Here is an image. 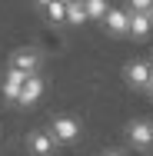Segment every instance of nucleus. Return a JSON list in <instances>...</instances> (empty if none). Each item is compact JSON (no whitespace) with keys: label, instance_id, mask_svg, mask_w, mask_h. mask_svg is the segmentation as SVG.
Masks as SVG:
<instances>
[{"label":"nucleus","instance_id":"f257e3e1","mask_svg":"<svg viewBox=\"0 0 153 156\" xmlns=\"http://www.w3.org/2000/svg\"><path fill=\"white\" fill-rule=\"evenodd\" d=\"M47 129L53 133V140H57L60 146H73V143H80V136H83V123H80L77 116H70V113H57Z\"/></svg>","mask_w":153,"mask_h":156},{"label":"nucleus","instance_id":"f03ea898","mask_svg":"<svg viewBox=\"0 0 153 156\" xmlns=\"http://www.w3.org/2000/svg\"><path fill=\"white\" fill-rule=\"evenodd\" d=\"M123 83H126L130 90H143V93H147V87L153 83V63L143 60V57L126 60V66H123Z\"/></svg>","mask_w":153,"mask_h":156},{"label":"nucleus","instance_id":"7ed1b4c3","mask_svg":"<svg viewBox=\"0 0 153 156\" xmlns=\"http://www.w3.org/2000/svg\"><path fill=\"white\" fill-rule=\"evenodd\" d=\"M7 66L24 70V73H40L43 70V50L40 47H17V50H10Z\"/></svg>","mask_w":153,"mask_h":156},{"label":"nucleus","instance_id":"20e7f679","mask_svg":"<svg viewBox=\"0 0 153 156\" xmlns=\"http://www.w3.org/2000/svg\"><path fill=\"white\" fill-rule=\"evenodd\" d=\"M24 146H27V156H53L60 143L53 140V133L47 126H33L27 133V140H24Z\"/></svg>","mask_w":153,"mask_h":156},{"label":"nucleus","instance_id":"39448f33","mask_svg":"<svg viewBox=\"0 0 153 156\" xmlns=\"http://www.w3.org/2000/svg\"><path fill=\"white\" fill-rule=\"evenodd\" d=\"M43 93H47V80H43L40 73H30V76L24 80L20 96H17V106H20V110H33V106L43 100Z\"/></svg>","mask_w":153,"mask_h":156},{"label":"nucleus","instance_id":"423d86ee","mask_svg":"<svg viewBox=\"0 0 153 156\" xmlns=\"http://www.w3.org/2000/svg\"><path fill=\"white\" fill-rule=\"evenodd\" d=\"M123 133H126V143L133 150H150L153 146V123L150 120H130Z\"/></svg>","mask_w":153,"mask_h":156},{"label":"nucleus","instance_id":"0eeeda50","mask_svg":"<svg viewBox=\"0 0 153 156\" xmlns=\"http://www.w3.org/2000/svg\"><path fill=\"white\" fill-rule=\"evenodd\" d=\"M27 76H30V73L7 66L3 76H0V96H3L7 103H17V96H20V90H24V80H27Z\"/></svg>","mask_w":153,"mask_h":156},{"label":"nucleus","instance_id":"6e6552de","mask_svg":"<svg viewBox=\"0 0 153 156\" xmlns=\"http://www.w3.org/2000/svg\"><path fill=\"white\" fill-rule=\"evenodd\" d=\"M100 23H103V30L110 37H126V30H130V10L126 7H110Z\"/></svg>","mask_w":153,"mask_h":156},{"label":"nucleus","instance_id":"1a4fd4ad","mask_svg":"<svg viewBox=\"0 0 153 156\" xmlns=\"http://www.w3.org/2000/svg\"><path fill=\"white\" fill-rule=\"evenodd\" d=\"M150 33H153V17L150 13H130V30H126L130 40H147Z\"/></svg>","mask_w":153,"mask_h":156},{"label":"nucleus","instance_id":"9d476101","mask_svg":"<svg viewBox=\"0 0 153 156\" xmlns=\"http://www.w3.org/2000/svg\"><path fill=\"white\" fill-rule=\"evenodd\" d=\"M40 13H43V20H47V23H53V27H63V23H67V3H60V0L47 3Z\"/></svg>","mask_w":153,"mask_h":156},{"label":"nucleus","instance_id":"9b49d317","mask_svg":"<svg viewBox=\"0 0 153 156\" xmlns=\"http://www.w3.org/2000/svg\"><path fill=\"white\" fill-rule=\"evenodd\" d=\"M90 17H87V7L83 3H67V27H87Z\"/></svg>","mask_w":153,"mask_h":156},{"label":"nucleus","instance_id":"f8f14e48","mask_svg":"<svg viewBox=\"0 0 153 156\" xmlns=\"http://www.w3.org/2000/svg\"><path fill=\"white\" fill-rule=\"evenodd\" d=\"M83 7H87V17H90V20H103L113 3H110V0H87Z\"/></svg>","mask_w":153,"mask_h":156},{"label":"nucleus","instance_id":"ddd939ff","mask_svg":"<svg viewBox=\"0 0 153 156\" xmlns=\"http://www.w3.org/2000/svg\"><path fill=\"white\" fill-rule=\"evenodd\" d=\"M150 3L153 0H126V10L130 13H150Z\"/></svg>","mask_w":153,"mask_h":156},{"label":"nucleus","instance_id":"4468645a","mask_svg":"<svg viewBox=\"0 0 153 156\" xmlns=\"http://www.w3.org/2000/svg\"><path fill=\"white\" fill-rule=\"evenodd\" d=\"M100 156H126V153H123V150H103Z\"/></svg>","mask_w":153,"mask_h":156},{"label":"nucleus","instance_id":"2eb2a0df","mask_svg":"<svg viewBox=\"0 0 153 156\" xmlns=\"http://www.w3.org/2000/svg\"><path fill=\"white\" fill-rule=\"evenodd\" d=\"M47 3H53V0H33V7H37V10H43Z\"/></svg>","mask_w":153,"mask_h":156},{"label":"nucleus","instance_id":"dca6fc26","mask_svg":"<svg viewBox=\"0 0 153 156\" xmlns=\"http://www.w3.org/2000/svg\"><path fill=\"white\" fill-rule=\"evenodd\" d=\"M147 96H150V100H153V83H150V87H147Z\"/></svg>","mask_w":153,"mask_h":156},{"label":"nucleus","instance_id":"f3484780","mask_svg":"<svg viewBox=\"0 0 153 156\" xmlns=\"http://www.w3.org/2000/svg\"><path fill=\"white\" fill-rule=\"evenodd\" d=\"M60 3H73V0H60Z\"/></svg>","mask_w":153,"mask_h":156},{"label":"nucleus","instance_id":"a211bd4d","mask_svg":"<svg viewBox=\"0 0 153 156\" xmlns=\"http://www.w3.org/2000/svg\"><path fill=\"white\" fill-rule=\"evenodd\" d=\"M150 17H153V3H150Z\"/></svg>","mask_w":153,"mask_h":156},{"label":"nucleus","instance_id":"6ab92c4d","mask_svg":"<svg viewBox=\"0 0 153 156\" xmlns=\"http://www.w3.org/2000/svg\"><path fill=\"white\" fill-rule=\"evenodd\" d=\"M150 63H153V53H150Z\"/></svg>","mask_w":153,"mask_h":156}]
</instances>
